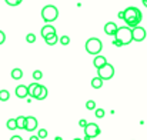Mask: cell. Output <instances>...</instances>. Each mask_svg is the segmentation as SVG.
I'll use <instances>...</instances> for the list:
<instances>
[{"instance_id":"1","label":"cell","mask_w":147,"mask_h":140,"mask_svg":"<svg viewBox=\"0 0 147 140\" xmlns=\"http://www.w3.org/2000/svg\"><path fill=\"white\" fill-rule=\"evenodd\" d=\"M142 19H143V14L137 7H127L124 10V22L130 29H134V27L140 26Z\"/></svg>"},{"instance_id":"2","label":"cell","mask_w":147,"mask_h":140,"mask_svg":"<svg viewBox=\"0 0 147 140\" xmlns=\"http://www.w3.org/2000/svg\"><path fill=\"white\" fill-rule=\"evenodd\" d=\"M117 40H120L123 43V46L126 45H130L133 42V29H130L129 26H123V27H119L116 36H114Z\"/></svg>"},{"instance_id":"3","label":"cell","mask_w":147,"mask_h":140,"mask_svg":"<svg viewBox=\"0 0 147 140\" xmlns=\"http://www.w3.org/2000/svg\"><path fill=\"white\" fill-rule=\"evenodd\" d=\"M101 49H103V43H101V40L97 39V37H92V39H89V40L86 42V50H87V53H90V54L98 56V53L101 51Z\"/></svg>"},{"instance_id":"4","label":"cell","mask_w":147,"mask_h":140,"mask_svg":"<svg viewBox=\"0 0 147 140\" xmlns=\"http://www.w3.org/2000/svg\"><path fill=\"white\" fill-rule=\"evenodd\" d=\"M57 16H59V10H57V7L56 6H46V7H43V10H42V17H43V20L45 22H54L56 19H57Z\"/></svg>"},{"instance_id":"5","label":"cell","mask_w":147,"mask_h":140,"mask_svg":"<svg viewBox=\"0 0 147 140\" xmlns=\"http://www.w3.org/2000/svg\"><path fill=\"white\" fill-rule=\"evenodd\" d=\"M97 73H98V77H101L103 80H110L114 76V67L110 63H107L106 66H103L101 69H98Z\"/></svg>"},{"instance_id":"6","label":"cell","mask_w":147,"mask_h":140,"mask_svg":"<svg viewBox=\"0 0 147 140\" xmlns=\"http://www.w3.org/2000/svg\"><path fill=\"white\" fill-rule=\"evenodd\" d=\"M84 135H86L89 139L97 137L98 135H100V127H98V124H96V123H89L87 127L84 129Z\"/></svg>"},{"instance_id":"7","label":"cell","mask_w":147,"mask_h":140,"mask_svg":"<svg viewBox=\"0 0 147 140\" xmlns=\"http://www.w3.org/2000/svg\"><path fill=\"white\" fill-rule=\"evenodd\" d=\"M42 90H43V86L39 85V83H30L29 85V96L33 97V99L39 100V97L42 94Z\"/></svg>"},{"instance_id":"8","label":"cell","mask_w":147,"mask_h":140,"mask_svg":"<svg viewBox=\"0 0 147 140\" xmlns=\"http://www.w3.org/2000/svg\"><path fill=\"white\" fill-rule=\"evenodd\" d=\"M146 39V30L142 26H137L133 29V40L134 42H143Z\"/></svg>"},{"instance_id":"9","label":"cell","mask_w":147,"mask_h":140,"mask_svg":"<svg viewBox=\"0 0 147 140\" xmlns=\"http://www.w3.org/2000/svg\"><path fill=\"white\" fill-rule=\"evenodd\" d=\"M117 30H119V26L113 22H109V23L104 24V33L109 34V36H116Z\"/></svg>"},{"instance_id":"10","label":"cell","mask_w":147,"mask_h":140,"mask_svg":"<svg viewBox=\"0 0 147 140\" xmlns=\"http://www.w3.org/2000/svg\"><path fill=\"white\" fill-rule=\"evenodd\" d=\"M37 129V119L33 117V116H29L26 117V132H33Z\"/></svg>"},{"instance_id":"11","label":"cell","mask_w":147,"mask_h":140,"mask_svg":"<svg viewBox=\"0 0 147 140\" xmlns=\"http://www.w3.org/2000/svg\"><path fill=\"white\" fill-rule=\"evenodd\" d=\"M16 96L19 99H26L29 96V86H24V85H19L16 87Z\"/></svg>"},{"instance_id":"12","label":"cell","mask_w":147,"mask_h":140,"mask_svg":"<svg viewBox=\"0 0 147 140\" xmlns=\"http://www.w3.org/2000/svg\"><path fill=\"white\" fill-rule=\"evenodd\" d=\"M93 64H94V67L98 70V69H101L103 66H106V64H107V59H106L104 56H100V54H98V56H96V57H94Z\"/></svg>"},{"instance_id":"13","label":"cell","mask_w":147,"mask_h":140,"mask_svg":"<svg viewBox=\"0 0 147 140\" xmlns=\"http://www.w3.org/2000/svg\"><path fill=\"white\" fill-rule=\"evenodd\" d=\"M51 34H56V29H54L51 24H46V26L42 27V36H43L45 39L51 36Z\"/></svg>"},{"instance_id":"14","label":"cell","mask_w":147,"mask_h":140,"mask_svg":"<svg viewBox=\"0 0 147 140\" xmlns=\"http://www.w3.org/2000/svg\"><path fill=\"white\" fill-rule=\"evenodd\" d=\"M22 77H23V72H22V69L16 67V69L11 70V79H14V80H20Z\"/></svg>"},{"instance_id":"15","label":"cell","mask_w":147,"mask_h":140,"mask_svg":"<svg viewBox=\"0 0 147 140\" xmlns=\"http://www.w3.org/2000/svg\"><path fill=\"white\" fill-rule=\"evenodd\" d=\"M103 82H104V80H103L101 77H98V76L94 77V79L92 80V87H93V89H100V87L103 86Z\"/></svg>"},{"instance_id":"16","label":"cell","mask_w":147,"mask_h":140,"mask_svg":"<svg viewBox=\"0 0 147 140\" xmlns=\"http://www.w3.org/2000/svg\"><path fill=\"white\" fill-rule=\"evenodd\" d=\"M16 122H17V129H26V117L24 116H19L16 117Z\"/></svg>"},{"instance_id":"17","label":"cell","mask_w":147,"mask_h":140,"mask_svg":"<svg viewBox=\"0 0 147 140\" xmlns=\"http://www.w3.org/2000/svg\"><path fill=\"white\" fill-rule=\"evenodd\" d=\"M45 42H46L49 46H54V45L59 42V37H57V34H51V36H49V37L45 39Z\"/></svg>"},{"instance_id":"18","label":"cell","mask_w":147,"mask_h":140,"mask_svg":"<svg viewBox=\"0 0 147 140\" xmlns=\"http://www.w3.org/2000/svg\"><path fill=\"white\" fill-rule=\"evenodd\" d=\"M6 126H7L9 130H16V129H17V122H16V119H9L7 123H6Z\"/></svg>"},{"instance_id":"19","label":"cell","mask_w":147,"mask_h":140,"mask_svg":"<svg viewBox=\"0 0 147 140\" xmlns=\"http://www.w3.org/2000/svg\"><path fill=\"white\" fill-rule=\"evenodd\" d=\"M10 99V93L7 90H0V101H7Z\"/></svg>"},{"instance_id":"20","label":"cell","mask_w":147,"mask_h":140,"mask_svg":"<svg viewBox=\"0 0 147 140\" xmlns=\"http://www.w3.org/2000/svg\"><path fill=\"white\" fill-rule=\"evenodd\" d=\"M86 109L87 110H96V101L94 100H89L86 103Z\"/></svg>"},{"instance_id":"21","label":"cell","mask_w":147,"mask_h":140,"mask_svg":"<svg viewBox=\"0 0 147 140\" xmlns=\"http://www.w3.org/2000/svg\"><path fill=\"white\" fill-rule=\"evenodd\" d=\"M26 42H27V43H34V42H36V36H34L33 33H29V34L26 36Z\"/></svg>"},{"instance_id":"22","label":"cell","mask_w":147,"mask_h":140,"mask_svg":"<svg viewBox=\"0 0 147 140\" xmlns=\"http://www.w3.org/2000/svg\"><path fill=\"white\" fill-rule=\"evenodd\" d=\"M37 136H39L40 139H46V137H47V130H46V129H40V130L37 132Z\"/></svg>"},{"instance_id":"23","label":"cell","mask_w":147,"mask_h":140,"mask_svg":"<svg viewBox=\"0 0 147 140\" xmlns=\"http://www.w3.org/2000/svg\"><path fill=\"white\" fill-rule=\"evenodd\" d=\"M60 43L64 45V46H67V45L70 43V37H69V36H61V37H60Z\"/></svg>"},{"instance_id":"24","label":"cell","mask_w":147,"mask_h":140,"mask_svg":"<svg viewBox=\"0 0 147 140\" xmlns=\"http://www.w3.org/2000/svg\"><path fill=\"white\" fill-rule=\"evenodd\" d=\"M47 94H49V90H47V87H45V86H43V90H42V94H40L39 100H45V99L47 97Z\"/></svg>"},{"instance_id":"25","label":"cell","mask_w":147,"mask_h":140,"mask_svg":"<svg viewBox=\"0 0 147 140\" xmlns=\"http://www.w3.org/2000/svg\"><path fill=\"white\" fill-rule=\"evenodd\" d=\"M4 1H6L9 6H19L23 0H4Z\"/></svg>"},{"instance_id":"26","label":"cell","mask_w":147,"mask_h":140,"mask_svg":"<svg viewBox=\"0 0 147 140\" xmlns=\"http://www.w3.org/2000/svg\"><path fill=\"white\" fill-rule=\"evenodd\" d=\"M94 114H96V117H98V119H101V117H104V110L103 109H96L94 110Z\"/></svg>"},{"instance_id":"27","label":"cell","mask_w":147,"mask_h":140,"mask_svg":"<svg viewBox=\"0 0 147 140\" xmlns=\"http://www.w3.org/2000/svg\"><path fill=\"white\" fill-rule=\"evenodd\" d=\"M33 77H34L36 80H40V79L43 77V73H42L40 70H34V72H33Z\"/></svg>"},{"instance_id":"28","label":"cell","mask_w":147,"mask_h":140,"mask_svg":"<svg viewBox=\"0 0 147 140\" xmlns=\"http://www.w3.org/2000/svg\"><path fill=\"white\" fill-rule=\"evenodd\" d=\"M4 42H6V34H4V32L0 30V45H3Z\"/></svg>"},{"instance_id":"29","label":"cell","mask_w":147,"mask_h":140,"mask_svg":"<svg viewBox=\"0 0 147 140\" xmlns=\"http://www.w3.org/2000/svg\"><path fill=\"white\" fill-rule=\"evenodd\" d=\"M79 124H80V126H82V127H83V129H86V127H87V124H89V123H87V122H86V120H84V119H83V120H80V122H79Z\"/></svg>"},{"instance_id":"30","label":"cell","mask_w":147,"mask_h":140,"mask_svg":"<svg viewBox=\"0 0 147 140\" xmlns=\"http://www.w3.org/2000/svg\"><path fill=\"white\" fill-rule=\"evenodd\" d=\"M113 45H114V46H117V47L123 46V43H121L120 40H117V39H114V40H113Z\"/></svg>"},{"instance_id":"31","label":"cell","mask_w":147,"mask_h":140,"mask_svg":"<svg viewBox=\"0 0 147 140\" xmlns=\"http://www.w3.org/2000/svg\"><path fill=\"white\" fill-rule=\"evenodd\" d=\"M119 17H120V19H123V20H124V10H123V11H120V13H119Z\"/></svg>"},{"instance_id":"32","label":"cell","mask_w":147,"mask_h":140,"mask_svg":"<svg viewBox=\"0 0 147 140\" xmlns=\"http://www.w3.org/2000/svg\"><path fill=\"white\" fill-rule=\"evenodd\" d=\"M10 140H23V139H22L20 136H13V137H11Z\"/></svg>"},{"instance_id":"33","label":"cell","mask_w":147,"mask_h":140,"mask_svg":"<svg viewBox=\"0 0 147 140\" xmlns=\"http://www.w3.org/2000/svg\"><path fill=\"white\" fill-rule=\"evenodd\" d=\"M29 140H40V137H39V136H32Z\"/></svg>"},{"instance_id":"34","label":"cell","mask_w":147,"mask_h":140,"mask_svg":"<svg viewBox=\"0 0 147 140\" xmlns=\"http://www.w3.org/2000/svg\"><path fill=\"white\" fill-rule=\"evenodd\" d=\"M142 1H143V4H144V6L147 7V0H142Z\"/></svg>"},{"instance_id":"35","label":"cell","mask_w":147,"mask_h":140,"mask_svg":"<svg viewBox=\"0 0 147 140\" xmlns=\"http://www.w3.org/2000/svg\"><path fill=\"white\" fill-rule=\"evenodd\" d=\"M54 140H63V139H61V137H59V136H57V137H56V139H54Z\"/></svg>"},{"instance_id":"36","label":"cell","mask_w":147,"mask_h":140,"mask_svg":"<svg viewBox=\"0 0 147 140\" xmlns=\"http://www.w3.org/2000/svg\"><path fill=\"white\" fill-rule=\"evenodd\" d=\"M74 140H83V139H74Z\"/></svg>"}]
</instances>
